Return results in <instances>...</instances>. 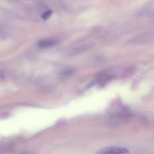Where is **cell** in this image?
I'll list each match as a JSON object with an SVG mask.
<instances>
[{
    "label": "cell",
    "instance_id": "obj_6",
    "mask_svg": "<svg viewBox=\"0 0 154 154\" xmlns=\"http://www.w3.org/2000/svg\"><path fill=\"white\" fill-rule=\"evenodd\" d=\"M8 112H1L0 114V118H7L8 117Z\"/></svg>",
    "mask_w": 154,
    "mask_h": 154
},
{
    "label": "cell",
    "instance_id": "obj_1",
    "mask_svg": "<svg viewBox=\"0 0 154 154\" xmlns=\"http://www.w3.org/2000/svg\"><path fill=\"white\" fill-rule=\"evenodd\" d=\"M129 151L123 147L118 146H108L99 150L96 154H127Z\"/></svg>",
    "mask_w": 154,
    "mask_h": 154
},
{
    "label": "cell",
    "instance_id": "obj_5",
    "mask_svg": "<svg viewBox=\"0 0 154 154\" xmlns=\"http://www.w3.org/2000/svg\"><path fill=\"white\" fill-rule=\"evenodd\" d=\"M5 78V75L3 72V71L0 70V82L2 81Z\"/></svg>",
    "mask_w": 154,
    "mask_h": 154
},
{
    "label": "cell",
    "instance_id": "obj_2",
    "mask_svg": "<svg viewBox=\"0 0 154 154\" xmlns=\"http://www.w3.org/2000/svg\"><path fill=\"white\" fill-rule=\"evenodd\" d=\"M94 46V43H87L82 45L75 48L74 49H73L71 52V54L77 55L79 54H81L85 51H87L90 49Z\"/></svg>",
    "mask_w": 154,
    "mask_h": 154
},
{
    "label": "cell",
    "instance_id": "obj_4",
    "mask_svg": "<svg viewBox=\"0 0 154 154\" xmlns=\"http://www.w3.org/2000/svg\"><path fill=\"white\" fill-rule=\"evenodd\" d=\"M53 13V11L52 10H47L46 11H45L42 15V18L43 19V20H47L52 15Z\"/></svg>",
    "mask_w": 154,
    "mask_h": 154
},
{
    "label": "cell",
    "instance_id": "obj_3",
    "mask_svg": "<svg viewBox=\"0 0 154 154\" xmlns=\"http://www.w3.org/2000/svg\"><path fill=\"white\" fill-rule=\"evenodd\" d=\"M57 42L58 41L57 40L52 39V38L44 39L40 41L38 43V45L40 48H49L56 45Z\"/></svg>",
    "mask_w": 154,
    "mask_h": 154
}]
</instances>
